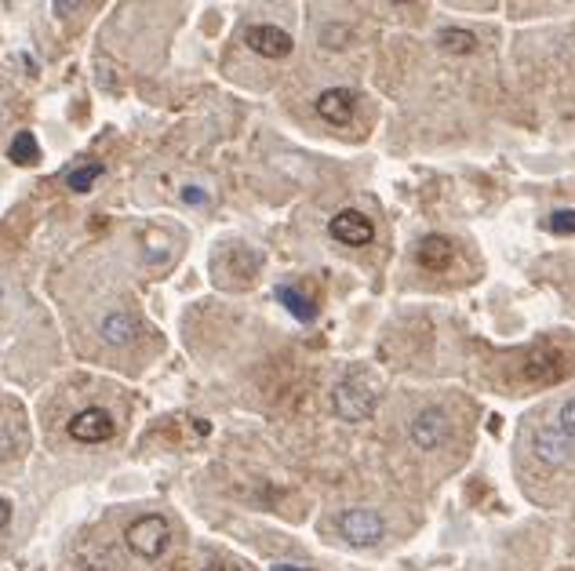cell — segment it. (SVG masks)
Here are the masks:
<instances>
[{"instance_id":"obj_6","label":"cell","mask_w":575,"mask_h":571,"mask_svg":"<svg viewBox=\"0 0 575 571\" xmlns=\"http://www.w3.org/2000/svg\"><path fill=\"white\" fill-rule=\"evenodd\" d=\"M328 233H332L339 244H346V248H364V244L375 241L372 219H368L364 211H354V208L339 211V215L328 222Z\"/></svg>"},{"instance_id":"obj_24","label":"cell","mask_w":575,"mask_h":571,"mask_svg":"<svg viewBox=\"0 0 575 571\" xmlns=\"http://www.w3.org/2000/svg\"><path fill=\"white\" fill-rule=\"evenodd\" d=\"M270 571H306V568H292V564H273Z\"/></svg>"},{"instance_id":"obj_22","label":"cell","mask_w":575,"mask_h":571,"mask_svg":"<svg viewBox=\"0 0 575 571\" xmlns=\"http://www.w3.org/2000/svg\"><path fill=\"white\" fill-rule=\"evenodd\" d=\"M204 571H241V568H237V564H230V561H212Z\"/></svg>"},{"instance_id":"obj_23","label":"cell","mask_w":575,"mask_h":571,"mask_svg":"<svg viewBox=\"0 0 575 571\" xmlns=\"http://www.w3.org/2000/svg\"><path fill=\"white\" fill-rule=\"evenodd\" d=\"M73 8H81V4H73V0H59V4H55V11H59V15H70Z\"/></svg>"},{"instance_id":"obj_12","label":"cell","mask_w":575,"mask_h":571,"mask_svg":"<svg viewBox=\"0 0 575 571\" xmlns=\"http://www.w3.org/2000/svg\"><path fill=\"white\" fill-rule=\"evenodd\" d=\"M535 455L546 462V466H561V462L572 459V451L575 444L568 441L565 433H557V430H543V433H535Z\"/></svg>"},{"instance_id":"obj_13","label":"cell","mask_w":575,"mask_h":571,"mask_svg":"<svg viewBox=\"0 0 575 571\" xmlns=\"http://www.w3.org/2000/svg\"><path fill=\"white\" fill-rule=\"evenodd\" d=\"M277 299H281V306L292 313L295 321L310 324L313 317H317V302H313L310 295H303L299 288H277Z\"/></svg>"},{"instance_id":"obj_20","label":"cell","mask_w":575,"mask_h":571,"mask_svg":"<svg viewBox=\"0 0 575 571\" xmlns=\"http://www.w3.org/2000/svg\"><path fill=\"white\" fill-rule=\"evenodd\" d=\"M182 201H186V204H208V193L197 190V186H186V190H182Z\"/></svg>"},{"instance_id":"obj_3","label":"cell","mask_w":575,"mask_h":571,"mask_svg":"<svg viewBox=\"0 0 575 571\" xmlns=\"http://www.w3.org/2000/svg\"><path fill=\"white\" fill-rule=\"evenodd\" d=\"M339 535L346 539V546H357V550H368V546H379L386 535V524L379 513L372 510H346L339 513Z\"/></svg>"},{"instance_id":"obj_16","label":"cell","mask_w":575,"mask_h":571,"mask_svg":"<svg viewBox=\"0 0 575 571\" xmlns=\"http://www.w3.org/2000/svg\"><path fill=\"white\" fill-rule=\"evenodd\" d=\"M441 44L444 51H452V55H470V51L477 48V37L470 30H459V26H448V30H441Z\"/></svg>"},{"instance_id":"obj_9","label":"cell","mask_w":575,"mask_h":571,"mask_svg":"<svg viewBox=\"0 0 575 571\" xmlns=\"http://www.w3.org/2000/svg\"><path fill=\"white\" fill-rule=\"evenodd\" d=\"M354 110H357V95L350 88H328L317 95V117L328 124H350L354 121Z\"/></svg>"},{"instance_id":"obj_8","label":"cell","mask_w":575,"mask_h":571,"mask_svg":"<svg viewBox=\"0 0 575 571\" xmlns=\"http://www.w3.org/2000/svg\"><path fill=\"white\" fill-rule=\"evenodd\" d=\"M244 41H248V48H252L255 55H263V59H284V55H292V48H295V41L288 37V30L273 26V22L248 26Z\"/></svg>"},{"instance_id":"obj_19","label":"cell","mask_w":575,"mask_h":571,"mask_svg":"<svg viewBox=\"0 0 575 571\" xmlns=\"http://www.w3.org/2000/svg\"><path fill=\"white\" fill-rule=\"evenodd\" d=\"M550 230L561 233V237H565V233H575V211L572 208L554 211V215H550Z\"/></svg>"},{"instance_id":"obj_15","label":"cell","mask_w":575,"mask_h":571,"mask_svg":"<svg viewBox=\"0 0 575 571\" xmlns=\"http://www.w3.org/2000/svg\"><path fill=\"white\" fill-rule=\"evenodd\" d=\"M106 175V164L102 161H88V164H81V168H73L70 175H66V186H70L73 193H84V190H91L95 182Z\"/></svg>"},{"instance_id":"obj_7","label":"cell","mask_w":575,"mask_h":571,"mask_svg":"<svg viewBox=\"0 0 575 571\" xmlns=\"http://www.w3.org/2000/svg\"><path fill=\"white\" fill-rule=\"evenodd\" d=\"M568 368H572V364L565 361V353L557 350V346H535V350L525 357V379L539 382V386L565 379Z\"/></svg>"},{"instance_id":"obj_5","label":"cell","mask_w":575,"mask_h":571,"mask_svg":"<svg viewBox=\"0 0 575 571\" xmlns=\"http://www.w3.org/2000/svg\"><path fill=\"white\" fill-rule=\"evenodd\" d=\"M408 437H412L415 448L434 451V448H441L448 437H452V422H448V415H444L441 408H426V411H419V415L412 419V426H408Z\"/></svg>"},{"instance_id":"obj_10","label":"cell","mask_w":575,"mask_h":571,"mask_svg":"<svg viewBox=\"0 0 575 571\" xmlns=\"http://www.w3.org/2000/svg\"><path fill=\"white\" fill-rule=\"evenodd\" d=\"M99 328H102V339L110 342V346H132V342H139V335H142L139 317H132V313H124V310L106 313Z\"/></svg>"},{"instance_id":"obj_18","label":"cell","mask_w":575,"mask_h":571,"mask_svg":"<svg viewBox=\"0 0 575 571\" xmlns=\"http://www.w3.org/2000/svg\"><path fill=\"white\" fill-rule=\"evenodd\" d=\"M19 444H22L19 433H11L8 426H0V462H8L11 455H19Z\"/></svg>"},{"instance_id":"obj_1","label":"cell","mask_w":575,"mask_h":571,"mask_svg":"<svg viewBox=\"0 0 575 571\" xmlns=\"http://www.w3.org/2000/svg\"><path fill=\"white\" fill-rule=\"evenodd\" d=\"M379 404V386H375L364 371H350L332 393V408L339 419L346 422H364Z\"/></svg>"},{"instance_id":"obj_4","label":"cell","mask_w":575,"mask_h":571,"mask_svg":"<svg viewBox=\"0 0 575 571\" xmlns=\"http://www.w3.org/2000/svg\"><path fill=\"white\" fill-rule=\"evenodd\" d=\"M66 433H70L77 444H102L117 433V422H113V415L106 408H84L77 411V415H70Z\"/></svg>"},{"instance_id":"obj_11","label":"cell","mask_w":575,"mask_h":571,"mask_svg":"<svg viewBox=\"0 0 575 571\" xmlns=\"http://www.w3.org/2000/svg\"><path fill=\"white\" fill-rule=\"evenodd\" d=\"M452 259H455V244L448 241V237H441V233L423 237L419 248H415V262H419L423 270H448Z\"/></svg>"},{"instance_id":"obj_14","label":"cell","mask_w":575,"mask_h":571,"mask_svg":"<svg viewBox=\"0 0 575 571\" xmlns=\"http://www.w3.org/2000/svg\"><path fill=\"white\" fill-rule=\"evenodd\" d=\"M11 161L15 164H26V168H33V164L41 161V146H37V135H30V131H19L15 139H11Z\"/></svg>"},{"instance_id":"obj_17","label":"cell","mask_w":575,"mask_h":571,"mask_svg":"<svg viewBox=\"0 0 575 571\" xmlns=\"http://www.w3.org/2000/svg\"><path fill=\"white\" fill-rule=\"evenodd\" d=\"M557 433H565L568 441L575 444V397L572 401H565L561 404V411H557V426H554Z\"/></svg>"},{"instance_id":"obj_2","label":"cell","mask_w":575,"mask_h":571,"mask_svg":"<svg viewBox=\"0 0 575 571\" xmlns=\"http://www.w3.org/2000/svg\"><path fill=\"white\" fill-rule=\"evenodd\" d=\"M124 539H128V550H132L135 557H142V561H161L168 542H172V524L164 521L161 513H146V517L128 524Z\"/></svg>"},{"instance_id":"obj_21","label":"cell","mask_w":575,"mask_h":571,"mask_svg":"<svg viewBox=\"0 0 575 571\" xmlns=\"http://www.w3.org/2000/svg\"><path fill=\"white\" fill-rule=\"evenodd\" d=\"M8 524H11V502L0 495V531L8 528Z\"/></svg>"}]
</instances>
